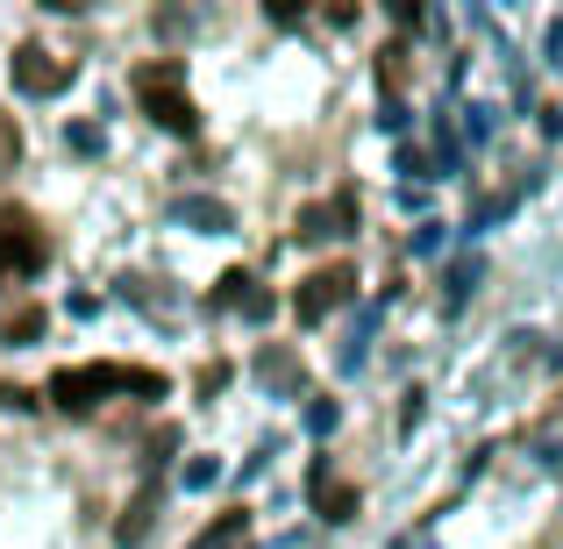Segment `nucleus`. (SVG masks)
Instances as JSON below:
<instances>
[{"instance_id": "nucleus-1", "label": "nucleus", "mask_w": 563, "mask_h": 549, "mask_svg": "<svg viewBox=\"0 0 563 549\" xmlns=\"http://www.w3.org/2000/svg\"><path fill=\"white\" fill-rule=\"evenodd\" d=\"M108 393L165 399L172 385H165V371H151V364H65V371H51V407H65V414H93Z\"/></svg>"}, {"instance_id": "nucleus-2", "label": "nucleus", "mask_w": 563, "mask_h": 549, "mask_svg": "<svg viewBox=\"0 0 563 549\" xmlns=\"http://www.w3.org/2000/svg\"><path fill=\"white\" fill-rule=\"evenodd\" d=\"M136 100H143V114H151L157 129H172V136H192V129H200V108H192V94H186L179 57H143L136 65Z\"/></svg>"}, {"instance_id": "nucleus-3", "label": "nucleus", "mask_w": 563, "mask_h": 549, "mask_svg": "<svg viewBox=\"0 0 563 549\" xmlns=\"http://www.w3.org/2000/svg\"><path fill=\"white\" fill-rule=\"evenodd\" d=\"M43 264H51V235L36 229V215L8 207V215H0V286H8V278H36Z\"/></svg>"}, {"instance_id": "nucleus-4", "label": "nucleus", "mask_w": 563, "mask_h": 549, "mask_svg": "<svg viewBox=\"0 0 563 549\" xmlns=\"http://www.w3.org/2000/svg\"><path fill=\"white\" fill-rule=\"evenodd\" d=\"M350 293H357V272H350V264H321V272L300 278V293H292V315H300L307 329H321L335 307H350Z\"/></svg>"}, {"instance_id": "nucleus-5", "label": "nucleus", "mask_w": 563, "mask_h": 549, "mask_svg": "<svg viewBox=\"0 0 563 549\" xmlns=\"http://www.w3.org/2000/svg\"><path fill=\"white\" fill-rule=\"evenodd\" d=\"M65 86H71V57L43 51V43H22V51H14V94L51 100V94H65Z\"/></svg>"}, {"instance_id": "nucleus-6", "label": "nucleus", "mask_w": 563, "mask_h": 549, "mask_svg": "<svg viewBox=\"0 0 563 549\" xmlns=\"http://www.w3.org/2000/svg\"><path fill=\"white\" fill-rule=\"evenodd\" d=\"M357 229V200L350 193H335V200H314V207H300V243H343V235Z\"/></svg>"}, {"instance_id": "nucleus-7", "label": "nucleus", "mask_w": 563, "mask_h": 549, "mask_svg": "<svg viewBox=\"0 0 563 549\" xmlns=\"http://www.w3.org/2000/svg\"><path fill=\"white\" fill-rule=\"evenodd\" d=\"M207 307H214V315H250V321H264V315H272V293H264L250 272H221L214 293H207Z\"/></svg>"}, {"instance_id": "nucleus-8", "label": "nucleus", "mask_w": 563, "mask_h": 549, "mask_svg": "<svg viewBox=\"0 0 563 549\" xmlns=\"http://www.w3.org/2000/svg\"><path fill=\"white\" fill-rule=\"evenodd\" d=\"M307 493H314V507L329 514V521H357V493H350V485H343V479L329 471V457L314 464V479H307Z\"/></svg>"}, {"instance_id": "nucleus-9", "label": "nucleus", "mask_w": 563, "mask_h": 549, "mask_svg": "<svg viewBox=\"0 0 563 549\" xmlns=\"http://www.w3.org/2000/svg\"><path fill=\"white\" fill-rule=\"evenodd\" d=\"M257 378L272 385V393L292 399V393H300V358H292L286 343H264V350H257Z\"/></svg>"}, {"instance_id": "nucleus-10", "label": "nucleus", "mask_w": 563, "mask_h": 549, "mask_svg": "<svg viewBox=\"0 0 563 549\" xmlns=\"http://www.w3.org/2000/svg\"><path fill=\"white\" fill-rule=\"evenodd\" d=\"M172 221H186V229H200V235H229L235 229V215L221 200H172Z\"/></svg>"}, {"instance_id": "nucleus-11", "label": "nucleus", "mask_w": 563, "mask_h": 549, "mask_svg": "<svg viewBox=\"0 0 563 549\" xmlns=\"http://www.w3.org/2000/svg\"><path fill=\"white\" fill-rule=\"evenodd\" d=\"M151 514H157V485H143V493L129 499V514L114 521V542H122V549H136L143 536H151Z\"/></svg>"}, {"instance_id": "nucleus-12", "label": "nucleus", "mask_w": 563, "mask_h": 549, "mask_svg": "<svg viewBox=\"0 0 563 549\" xmlns=\"http://www.w3.org/2000/svg\"><path fill=\"white\" fill-rule=\"evenodd\" d=\"M243 536H250V507H229L207 536H192V549H243Z\"/></svg>"}, {"instance_id": "nucleus-13", "label": "nucleus", "mask_w": 563, "mask_h": 549, "mask_svg": "<svg viewBox=\"0 0 563 549\" xmlns=\"http://www.w3.org/2000/svg\"><path fill=\"white\" fill-rule=\"evenodd\" d=\"M0 336H8L14 350H22V343H36V336H43V307H22V315H8V329H0Z\"/></svg>"}, {"instance_id": "nucleus-14", "label": "nucleus", "mask_w": 563, "mask_h": 549, "mask_svg": "<svg viewBox=\"0 0 563 549\" xmlns=\"http://www.w3.org/2000/svg\"><path fill=\"white\" fill-rule=\"evenodd\" d=\"M471 286H478V257H464V264L450 272V315H456V307L471 300Z\"/></svg>"}, {"instance_id": "nucleus-15", "label": "nucleus", "mask_w": 563, "mask_h": 549, "mask_svg": "<svg viewBox=\"0 0 563 549\" xmlns=\"http://www.w3.org/2000/svg\"><path fill=\"white\" fill-rule=\"evenodd\" d=\"M399 79H407V51L393 43V51H378V86H393V94H399Z\"/></svg>"}, {"instance_id": "nucleus-16", "label": "nucleus", "mask_w": 563, "mask_h": 549, "mask_svg": "<svg viewBox=\"0 0 563 549\" xmlns=\"http://www.w3.org/2000/svg\"><path fill=\"white\" fill-rule=\"evenodd\" d=\"M335 421H343V407H335V399H314V407H307V428H314V436H329Z\"/></svg>"}, {"instance_id": "nucleus-17", "label": "nucleus", "mask_w": 563, "mask_h": 549, "mask_svg": "<svg viewBox=\"0 0 563 549\" xmlns=\"http://www.w3.org/2000/svg\"><path fill=\"white\" fill-rule=\"evenodd\" d=\"M214 479H221V464H214V457H192V464H186V485H192V493H207Z\"/></svg>"}, {"instance_id": "nucleus-18", "label": "nucleus", "mask_w": 563, "mask_h": 549, "mask_svg": "<svg viewBox=\"0 0 563 549\" xmlns=\"http://www.w3.org/2000/svg\"><path fill=\"white\" fill-rule=\"evenodd\" d=\"M14 157H22V136H14V122L0 114V172H14Z\"/></svg>"}, {"instance_id": "nucleus-19", "label": "nucleus", "mask_w": 563, "mask_h": 549, "mask_svg": "<svg viewBox=\"0 0 563 549\" xmlns=\"http://www.w3.org/2000/svg\"><path fill=\"white\" fill-rule=\"evenodd\" d=\"M221 385H229V364H221V358H214V364H207V371H200V399H214V393H221Z\"/></svg>"}, {"instance_id": "nucleus-20", "label": "nucleus", "mask_w": 563, "mask_h": 549, "mask_svg": "<svg viewBox=\"0 0 563 549\" xmlns=\"http://www.w3.org/2000/svg\"><path fill=\"white\" fill-rule=\"evenodd\" d=\"M71 151L93 157V151H100V129H93V122H79V129H71Z\"/></svg>"}, {"instance_id": "nucleus-21", "label": "nucleus", "mask_w": 563, "mask_h": 549, "mask_svg": "<svg viewBox=\"0 0 563 549\" xmlns=\"http://www.w3.org/2000/svg\"><path fill=\"white\" fill-rule=\"evenodd\" d=\"M413 250H421V257H428V250H442V221H421V235H413Z\"/></svg>"}]
</instances>
